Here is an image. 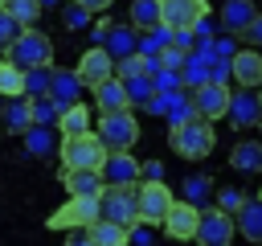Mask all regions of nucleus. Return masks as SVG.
<instances>
[{"label":"nucleus","instance_id":"nucleus-1","mask_svg":"<svg viewBox=\"0 0 262 246\" xmlns=\"http://www.w3.org/2000/svg\"><path fill=\"white\" fill-rule=\"evenodd\" d=\"M8 66H16V70H41V66H53V41H49V33H41V29H25L12 45H8V57H4Z\"/></svg>","mask_w":262,"mask_h":246},{"label":"nucleus","instance_id":"nucleus-2","mask_svg":"<svg viewBox=\"0 0 262 246\" xmlns=\"http://www.w3.org/2000/svg\"><path fill=\"white\" fill-rule=\"evenodd\" d=\"M168 144H172V152H176L180 160H205V156L217 148V131H213V123L192 119V123H184V127H172V131H168Z\"/></svg>","mask_w":262,"mask_h":246},{"label":"nucleus","instance_id":"nucleus-3","mask_svg":"<svg viewBox=\"0 0 262 246\" xmlns=\"http://www.w3.org/2000/svg\"><path fill=\"white\" fill-rule=\"evenodd\" d=\"M94 139L102 144V152H131V144L139 139V119H135V111L98 115V131H94Z\"/></svg>","mask_w":262,"mask_h":246},{"label":"nucleus","instance_id":"nucleus-4","mask_svg":"<svg viewBox=\"0 0 262 246\" xmlns=\"http://www.w3.org/2000/svg\"><path fill=\"white\" fill-rule=\"evenodd\" d=\"M57 156H61V164H66L61 172H70V168H90V172H98V168H102V160H106V152H102V144L94 139V131L61 135Z\"/></svg>","mask_w":262,"mask_h":246},{"label":"nucleus","instance_id":"nucleus-5","mask_svg":"<svg viewBox=\"0 0 262 246\" xmlns=\"http://www.w3.org/2000/svg\"><path fill=\"white\" fill-rule=\"evenodd\" d=\"M172 201L176 197H172L168 180H139L135 184V221L139 225H160Z\"/></svg>","mask_w":262,"mask_h":246},{"label":"nucleus","instance_id":"nucleus-6","mask_svg":"<svg viewBox=\"0 0 262 246\" xmlns=\"http://www.w3.org/2000/svg\"><path fill=\"white\" fill-rule=\"evenodd\" d=\"M98 221V197H66V205H57L45 225L49 230H90Z\"/></svg>","mask_w":262,"mask_h":246},{"label":"nucleus","instance_id":"nucleus-7","mask_svg":"<svg viewBox=\"0 0 262 246\" xmlns=\"http://www.w3.org/2000/svg\"><path fill=\"white\" fill-rule=\"evenodd\" d=\"M98 217L131 230V225H135V184H131V189L102 184V193H98Z\"/></svg>","mask_w":262,"mask_h":246},{"label":"nucleus","instance_id":"nucleus-8","mask_svg":"<svg viewBox=\"0 0 262 246\" xmlns=\"http://www.w3.org/2000/svg\"><path fill=\"white\" fill-rule=\"evenodd\" d=\"M164 29H196L209 20V0H156Z\"/></svg>","mask_w":262,"mask_h":246},{"label":"nucleus","instance_id":"nucleus-9","mask_svg":"<svg viewBox=\"0 0 262 246\" xmlns=\"http://www.w3.org/2000/svg\"><path fill=\"white\" fill-rule=\"evenodd\" d=\"M74 78H78V86H102V82H111L115 78V61H111V53L102 49V45H90L82 57H78V66H74Z\"/></svg>","mask_w":262,"mask_h":246},{"label":"nucleus","instance_id":"nucleus-10","mask_svg":"<svg viewBox=\"0 0 262 246\" xmlns=\"http://www.w3.org/2000/svg\"><path fill=\"white\" fill-rule=\"evenodd\" d=\"M229 90H233V86H217V82H205V86H196V90L188 94V98H192V115H196L201 123H217V119H225Z\"/></svg>","mask_w":262,"mask_h":246},{"label":"nucleus","instance_id":"nucleus-11","mask_svg":"<svg viewBox=\"0 0 262 246\" xmlns=\"http://www.w3.org/2000/svg\"><path fill=\"white\" fill-rule=\"evenodd\" d=\"M98 176H102V184L131 189V184H139V176H143V164H139L131 152H106V160H102Z\"/></svg>","mask_w":262,"mask_h":246},{"label":"nucleus","instance_id":"nucleus-12","mask_svg":"<svg viewBox=\"0 0 262 246\" xmlns=\"http://www.w3.org/2000/svg\"><path fill=\"white\" fill-rule=\"evenodd\" d=\"M192 238H196V246H229L233 242V217L221 213V209H201Z\"/></svg>","mask_w":262,"mask_h":246},{"label":"nucleus","instance_id":"nucleus-13","mask_svg":"<svg viewBox=\"0 0 262 246\" xmlns=\"http://www.w3.org/2000/svg\"><path fill=\"white\" fill-rule=\"evenodd\" d=\"M225 119H233V127H242V131H254L258 119H262V98H258V90H229Z\"/></svg>","mask_w":262,"mask_h":246},{"label":"nucleus","instance_id":"nucleus-14","mask_svg":"<svg viewBox=\"0 0 262 246\" xmlns=\"http://www.w3.org/2000/svg\"><path fill=\"white\" fill-rule=\"evenodd\" d=\"M196 221H201V209L176 197V201L168 205V213H164V221H160V225H164V234H168V238H176V242H188V238L196 234Z\"/></svg>","mask_w":262,"mask_h":246},{"label":"nucleus","instance_id":"nucleus-15","mask_svg":"<svg viewBox=\"0 0 262 246\" xmlns=\"http://www.w3.org/2000/svg\"><path fill=\"white\" fill-rule=\"evenodd\" d=\"M229 78L242 90H258V82H262V57H258V49H237L229 57Z\"/></svg>","mask_w":262,"mask_h":246},{"label":"nucleus","instance_id":"nucleus-16","mask_svg":"<svg viewBox=\"0 0 262 246\" xmlns=\"http://www.w3.org/2000/svg\"><path fill=\"white\" fill-rule=\"evenodd\" d=\"M233 230L246 238V242H262V201L254 193H246L242 209L233 213Z\"/></svg>","mask_w":262,"mask_h":246},{"label":"nucleus","instance_id":"nucleus-17","mask_svg":"<svg viewBox=\"0 0 262 246\" xmlns=\"http://www.w3.org/2000/svg\"><path fill=\"white\" fill-rule=\"evenodd\" d=\"M78 94H82V86H78V78H74V74H66V70H53V74H49V90H45V98H49L57 111L74 107V102H78Z\"/></svg>","mask_w":262,"mask_h":246},{"label":"nucleus","instance_id":"nucleus-18","mask_svg":"<svg viewBox=\"0 0 262 246\" xmlns=\"http://www.w3.org/2000/svg\"><path fill=\"white\" fill-rule=\"evenodd\" d=\"M61 189L70 197H98L102 193V176L90 172V168H70V172H61Z\"/></svg>","mask_w":262,"mask_h":246},{"label":"nucleus","instance_id":"nucleus-19","mask_svg":"<svg viewBox=\"0 0 262 246\" xmlns=\"http://www.w3.org/2000/svg\"><path fill=\"white\" fill-rule=\"evenodd\" d=\"M209 61H213V53H188L184 57V66H180V90L184 94H192L196 86L209 82Z\"/></svg>","mask_w":262,"mask_h":246},{"label":"nucleus","instance_id":"nucleus-20","mask_svg":"<svg viewBox=\"0 0 262 246\" xmlns=\"http://www.w3.org/2000/svg\"><path fill=\"white\" fill-rule=\"evenodd\" d=\"M102 49L111 53V61H123L135 53V29L131 25H111L106 37H102Z\"/></svg>","mask_w":262,"mask_h":246},{"label":"nucleus","instance_id":"nucleus-21","mask_svg":"<svg viewBox=\"0 0 262 246\" xmlns=\"http://www.w3.org/2000/svg\"><path fill=\"white\" fill-rule=\"evenodd\" d=\"M94 107H98V115H115V111H131V107H127V94H123V82H119V78H111V82H102V86H94Z\"/></svg>","mask_w":262,"mask_h":246},{"label":"nucleus","instance_id":"nucleus-22","mask_svg":"<svg viewBox=\"0 0 262 246\" xmlns=\"http://www.w3.org/2000/svg\"><path fill=\"white\" fill-rule=\"evenodd\" d=\"M229 164H233L237 172H258V168H262V144H258V139L233 144V148H229Z\"/></svg>","mask_w":262,"mask_h":246},{"label":"nucleus","instance_id":"nucleus-23","mask_svg":"<svg viewBox=\"0 0 262 246\" xmlns=\"http://www.w3.org/2000/svg\"><path fill=\"white\" fill-rule=\"evenodd\" d=\"M57 131H61V135H82V131H90V107H86V102H74V107H66V111H57Z\"/></svg>","mask_w":262,"mask_h":246},{"label":"nucleus","instance_id":"nucleus-24","mask_svg":"<svg viewBox=\"0 0 262 246\" xmlns=\"http://www.w3.org/2000/svg\"><path fill=\"white\" fill-rule=\"evenodd\" d=\"M254 16H258V8H254L250 0H225V8H221V20H225V29H229L233 37H237Z\"/></svg>","mask_w":262,"mask_h":246},{"label":"nucleus","instance_id":"nucleus-25","mask_svg":"<svg viewBox=\"0 0 262 246\" xmlns=\"http://www.w3.org/2000/svg\"><path fill=\"white\" fill-rule=\"evenodd\" d=\"M86 238H90L94 246H131L127 230H123V225H115V221H102V217L86 230Z\"/></svg>","mask_w":262,"mask_h":246},{"label":"nucleus","instance_id":"nucleus-26","mask_svg":"<svg viewBox=\"0 0 262 246\" xmlns=\"http://www.w3.org/2000/svg\"><path fill=\"white\" fill-rule=\"evenodd\" d=\"M164 119H168V131H172V127H184V123H192V119H196V115H192V98H188L184 90L168 94V111H164Z\"/></svg>","mask_w":262,"mask_h":246},{"label":"nucleus","instance_id":"nucleus-27","mask_svg":"<svg viewBox=\"0 0 262 246\" xmlns=\"http://www.w3.org/2000/svg\"><path fill=\"white\" fill-rule=\"evenodd\" d=\"M4 131H16V135H25L33 123H29V98H8L4 102V123H0Z\"/></svg>","mask_w":262,"mask_h":246},{"label":"nucleus","instance_id":"nucleus-28","mask_svg":"<svg viewBox=\"0 0 262 246\" xmlns=\"http://www.w3.org/2000/svg\"><path fill=\"white\" fill-rule=\"evenodd\" d=\"M164 45H168V29L164 25H151L147 33H135V53H143V57H160Z\"/></svg>","mask_w":262,"mask_h":246},{"label":"nucleus","instance_id":"nucleus-29","mask_svg":"<svg viewBox=\"0 0 262 246\" xmlns=\"http://www.w3.org/2000/svg\"><path fill=\"white\" fill-rule=\"evenodd\" d=\"M4 12L20 25V29H37V16H41V4L37 0H4Z\"/></svg>","mask_w":262,"mask_h":246},{"label":"nucleus","instance_id":"nucleus-30","mask_svg":"<svg viewBox=\"0 0 262 246\" xmlns=\"http://www.w3.org/2000/svg\"><path fill=\"white\" fill-rule=\"evenodd\" d=\"M0 98H25V70L0 57Z\"/></svg>","mask_w":262,"mask_h":246},{"label":"nucleus","instance_id":"nucleus-31","mask_svg":"<svg viewBox=\"0 0 262 246\" xmlns=\"http://www.w3.org/2000/svg\"><path fill=\"white\" fill-rule=\"evenodd\" d=\"M123 94H127V107L135 111V107H143L156 90H151V78H143V74H131V78H123Z\"/></svg>","mask_w":262,"mask_h":246},{"label":"nucleus","instance_id":"nucleus-32","mask_svg":"<svg viewBox=\"0 0 262 246\" xmlns=\"http://www.w3.org/2000/svg\"><path fill=\"white\" fill-rule=\"evenodd\" d=\"M151 25H160L156 0H135V4H131V29H135V33H147Z\"/></svg>","mask_w":262,"mask_h":246},{"label":"nucleus","instance_id":"nucleus-33","mask_svg":"<svg viewBox=\"0 0 262 246\" xmlns=\"http://www.w3.org/2000/svg\"><path fill=\"white\" fill-rule=\"evenodd\" d=\"M49 74H53V66L25 70V98H45V90H49Z\"/></svg>","mask_w":262,"mask_h":246},{"label":"nucleus","instance_id":"nucleus-34","mask_svg":"<svg viewBox=\"0 0 262 246\" xmlns=\"http://www.w3.org/2000/svg\"><path fill=\"white\" fill-rule=\"evenodd\" d=\"M53 144H57V139H53L49 127H29V131H25V148H29L33 156H49Z\"/></svg>","mask_w":262,"mask_h":246},{"label":"nucleus","instance_id":"nucleus-35","mask_svg":"<svg viewBox=\"0 0 262 246\" xmlns=\"http://www.w3.org/2000/svg\"><path fill=\"white\" fill-rule=\"evenodd\" d=\"M209 197H213V180L209 176H188L184 180V197L180 201H188V205L201 209V201H209Z\"/></svg>","mask_w":262,"mask_h":246},{"label":"nucleus","instance_id":"nucleus-36","mask_svg":"<svg viewBox=\"0 0 262 246\" xmlns=\"http://www.w3.org/2000/svg\"><path fill=\"white\" fill-rule=\"evenodd\" d=\"M29 123H33V127L57 123V107H53L49 98H29Z\"/></svg>","mask_w":262,"mask_h":246},{"label":"nucleus","instance_id":"nucleus-37","mask_svg":"<svg viewBox=\"0 0 262 246\" xmlns=\"http://www.w3.org/2000/svg\"><path fill=\"white\" fill-rule=\"evenodd\" d=\"M213 201H217L213 209H221V213H229V217H233V213L242 209V201H246V193L229 184V189H217V197H213Z\"/></svg>","mask_w":262,"mask_h":246},{"label":"nucleus","instance_id":"nucleus-38","mask_svg":"<svg viewBox=\"0 0 262 246\" xmlns=\"http://www.w3.org/2000/svg\"><path fill=\"white\" fill-rule=\"evenodd\" d=\"M20 33H25V29H20V25H16V20H12V16H8L4 8H0V57L8 53V45H12V41H16Z\"/></svg>","mask_w":262,"mask_h":246},{"label":"nucleus","instance_id":"nucleus-39","mask_svg":"<svg viewBox=\"0 0 262 246\" xmlns=\"http://www.w3.org/2000/svg\"><path fill=\"white\" fill-rule=\"evenodd\" d=\"M151 90H156V94H176V90H180V74H176V70H160V74L151 78Z\"/></svg>","mask_w":262,"mask_h":246},{"label":"nucleus","instance_id":"nucleus-40","mask_svg":"<svg viewBox=\"0 0 262 246\" xmlns=\"http://www.w3.org/2000/svg\"><path fill=\"white\" fill-rule=\"evenodd\" d=\"M61 20H66L70 29H82V25H90V12H86V8H78L74 0H66V8H61Z\"/></svg>","mask_w":262,"mask_h":246},{"label":"nucleus","instance_id":"nucleus-41","mask_svg":"<svg viewBox=\"0 0 262 246\" xmlns=\"http://www.w3.org/2000/svg\"><path fill=\"white\" fill-rule=\"evenodd\" d=\"M209 82H217V86H229V61L213 57V61H209Z\"/></svg>","mask_w":262,"mask_h":246},{"label":"nucleus","instance_id":"nucleus-42","mask_svg":"<svg viewBox=\"0 0 262 246\" xmlns=\"http://www.w3.org/2000/svg\"><path fill=\"white\" fill-rule=\"evenodd\" d=\"M237 37H242V41H246V45H250V49H254V45H258V41H262V16H254V20H250V25H246V29H242V33H237Z\"/></svg>","mask_w":262,"mask_h":246},{"label":"nucleus","instance_id":"nucleus-43","mask_svg":"<svg viewBox=\"0 0 262 246\" xmlns=\"http://www.w3.org/2000/svg\"><path fill=\"white\" fill-rule=\"evenodd\" d=\"M237 53V45H233V37H213V57H221V61H229Z\"/></svg>","mask_w":262,"mask_h":246},{"label":"nucleus","instance_id":"nucleus-44","mask_svg":"<svg viewBox=\"0 0 262 246\" xmlns=\"http://www.w3.org/2000/svg\"><path fill=\"white\" fill-rule=\"evenodd\" d=\"M111 25H115V20H111L106 12H102L94 25H90V37H94V45H102V37H106V29H111Z\"/></svg>","mask_w":262,"mask_h":246},{"label":"nucleus","instance_id":"nucleus-45","mask_svg":"<svg viewBox=\"0 0 262 246\" xmlns=\"http://www.w3.org/2000/svg\"><path fill=\"white\" fill-rule=\"evenodd\" d=\"M74 4H78V8H86L90 16H102V12H106L115 0H74Z\"/></svg>","mask_w":262,"mask_h":246},{"label":"nucleus","instance_id":"nucleus-46","mask_svg":"<svg viewBox=\"0 0 262 246\" xmlns=\"http://www.w3.org/2000/svg\"><path fill=\"white\" fill-rule=\"evenodd\" d=\"M143 111H151V115H160V119H164V111H168V94H151V98L143 102Z\"/></svg>","mask_w":262,"mask_h":246},{"label":"nucleus","instance_id":"nucleus-47","mask_svg":"<svg viewBox=\"0 0 262 246\" xmlns=\"http://www.w3.org/2000/svg\"><path fill=\"white\" fill-rule=\"evenodd\" d=\"M139 180H164V164H160V160H147V164H143V176H139Z\"/></svg>","mask_w":262,"mask_h":246},{"label":"nucleus","instance_id":"nucleus-48","mask_svg":"<svg viewBox=\"0 0 262 246\" xmlns=\"http://www.w3.org/2000/svg\"><path fill=\"white\" fill-rule=\"evenodd\" d=\"M66 246H94V242L86 238V230H78V234H70V242H66Z\"/></svg>","mask_w":262,"mask_h":246},{"label":"nucleus","instance_id":"nucleus-49","mask_svg":"<svg viewBox=\"0 0 262 246\" xmlns=\"http://www.w3.org/2000/svg\"><path fill=\"white\" fill-rule=\"evenodd\" d=\"M0 8H4V0H0Z\"/></svg>","mask_w":262,"mask_h":246}]
</instances>
